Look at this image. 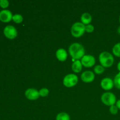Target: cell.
I'll list each match as a JSON object with an SVG mask.
<instances>
[{"mask_svg": "<svg viewBox=\"0 0 120 120\" xmlns=\"http://www.w3.org/2000/svg\"></svg>", "mask_w": 120, "mask_h": 120, "instance_id": "obj_27", "label": "cell"}, {"mask_svg": "<svg viewBox=\"0 0 120 120\" xmlns=\"http://www.w3.org/2000/svg\"><path fill=\"white\" fill-rule=\"evenodd\" d=\"M69 53L73 59H78L82 58L84 56L85 50L84 47L82 45L77 43H75L71 44L69 47Z\"/></svg>", "mask_w": 120, "mask_h": 120, "instance_id": "obj_1", "label": "cell"}, {"mask_svg": "<svg viewBox=\"0 0 120 120\" xmlns=\"http://www.w3.org/2000/svg\"><path fill=\"white\" fill-rule=\"evenodd\" d=\"M117 68H118V70H119L120 72V62L118 63V64H117Z\"/></svg>", "mask_w": 120, "mask_h": 120, "instance_id": "obj_25", "label": "cell"}, {"mask_svg": "<svg viewBox=\"0 0 120 120\" xmlns=\"http://www.w3.org/2000/svg\"><path fill=\"white\" fill-rule=\"evenodd\" d=\"M4 35L7 38L13 39L17 36V30L16 28L12 25H8L4 29Z\"/></svg>", "mask_w": 120, "mask_h": 120, "instance_id": "obj_6", "label": "cell"}, {"mask_svg": "<svg viewBox=\"0 0 120 120\" xmlns=\"http://www.w3.org/2000/svg\"><path fill=\"white\" fill-rule=\"evenodd\" d=\"M78 82V77L74 74H69L64 77L63 84L67 87L75 86Z\"/></svg>", "mask_w": 120, "mask_h": 120, "instance_id": "obj_5", "label": "cell"}, {"mask_svg": "<svg viewBox=\"0 0 120 120\" xmlns=\"http://www.w3.org/2000/svg\"><path fill=\"white\" fill-rule=\"evenodd\" d=\"M56 120H70V117L66 112H60L56 116Z\"/></svg>", "mask_w": 120, "mask_h": 120, "instance_id": "obj_15", "label": "cell"}, {"mask_svg": "<svg viewBox=\"0 0 120 120\" xmlns=\"http://www.w3.org/2000/svg\"><path fill=\"white\" fill-rule=\"evenodd\" d=\"M71 68L74 72L75 73H79L81 71L82 69V64L80 61L76 60L73 62L71 66Z\"/></svg>", "mask_w": 120, "mask_h": 120, "instance_id": "obj_14", "label": "cell"}, {"mask_svg": "<svg viewBox=\"0 0 120 120\" xmlns=\"http://www.w3.org/2000/svg\"><path fill=\"white\" fill-rule=\"evenodd\" d=\"M94 30V26L92 25H87L85 26V31H86L87 32L89 33H91L93 32Z\"/></svg>", "mask_w": 120, "mask_h": 120, "instance_id": "obj_23", "label": "cell"}, {"mask_svg": "<svg viewBox=\"0 0 120 120\" xmlns=\"http://www.w3.org/2000/svg\"><path fill=\"white\" fill-rule=\"evenodd\" d=\"M26 97L30 100H35L39 98L40 94L39 92L35 89H28L25 91Z\"/></svg>", "mask_w": 120, "mask_h": 120, "instance_id": "obj_8", "label": "cell"}, {"mask_svg": "<svg viewBox=\"0 0 120 120\" xmlns=\"http://www.w3.org/2000/svg\"><path fill=\"white\" fill-rule=\"evenodd\" d=\"M12 14L9 10L4 9L0 11V20L4 22H8L12 19Z\"/></svg>", "mask_w": 120, "mask_h": 120, "instance_id": "obj_9", "label": "cell"}, {"mask_svg": "<svg viewBox=\"0 0 120 120\" xmlns=\"http://www.w3.org/2000/svg\"><path fill=\"white\" fill-rule=\"evenodd\" d=\"M114 85V82L110 78H104L101 82V86L105 90H111Z\"/></svg>", "mask_w": 120, "mask_h": 120, "instance_id": "obj_10", "label": "cell"}, {"mask_svg": "<svg viewBox=\"0 0 120 120\" xmlns=\"http://www.w3.org/2000/svg\"><path fill=\"white\" fill-rule=\"evenodd\" d=\"M105 70V69L103 66H102L101 65H97L96 66H95L94 69V71L96 73V74H101L102 73H103Z\"/></svg>", "mask_w": 120, "mask_h": 120, "instance_id": "obj_19", "label": "cell"}, {"mask_svg": "<svg viewBox=\"0 0 120 120\" xmlns=\"http://www.w3.org/2000/svg\"><path fill=\"white\" fill-rule=\"evenodd\" d=\"M85 32V26L82 22H76L71 28V35L75 38H79L84 34Z\"/></svg>", "mask_w": 120, "mask_h": 120, "instance_id": "obj_3", "label": "cell"}, {"mask_svg": "<svg viewBox=\"0 0 120 120\" xmlns=\"http://www.w3.org/2000/svg\"><path fill=\"white\" fill-rule=\"evenodd\" d=\"M101 99L104 104L110 107L114 105L115 103H116V96L112 93H105L101 96Z\"/></svg>", "mask_w": 120, "mask_h": 120, "instance_id": "obj_4", "label": "cell"}, {"mask_svg": "<svg viewBox=\"0 0 120 120\" xmlns=\"http://www.w3.org/2000/svg\"><path fill=\"white\" fill-rule=\"evenodd\" d=\"M114 86L116 87V88L120 90V72L118 73L115 76L114 80Z\"/></svg>", "mask_w": 120, "mask_h": 120, "instance_id": "obj_17", "label": "cell"}, {"mask_svg": "<svg viewBox=\"0 0 120 120\" xmlns=\"http://www.w3.org/2000/svg\"><path fill=\"white\" fill-rule=\"evenodd\" d=\"M117 32H118V33L119 34H120V26L118 27V29H117Z\"/></svg>", "mask_w": 120, "mask_h": 120, "instance_id": "obj_26", "label": "cell"}, {"mask_svg": "<svg viewBox=\"0 0 120 120\" xmlns=\"http://www.w3.org/2000/svg\"><path fill=\"white\" fill-rule=\"evenodd\" d=\"M12 20L17 23H20L23 21V17L20 14H15L12 16Z\"/></svg>", "mask_w": 120, "mask_h": 120, "instance_id": "obj_18", "label": "cell"}, {"mask_svg": "<svg viewBox=\"0 0 120 120\" xmlns=\"http://www.w3.org/2000/svg\"><path fill=\"white\" fill-rule=\"evenodd\" d=\"M39 92L40 96H42V97H46V96H47L49 94V91L48 89H46V88H42V89L40 90Z\"/></svg>", "mask_w": 120, "mask_h": 120, "instance_id": "obj_20", "label": "cell"}, {"mask_svg": "<svg viewBox=\"0 0 120 120\" xmlns=\"http://www.w3.org/2000/svg\"><path fill=\"white\" fill-rule=\"evenodd\" d=\"M112 53L115 56L119 57H120V42L114 46L112 48Z\"/></svg>", "mask_w": 120, "mask_h": 120, "instance_id": "obj_16", "label": "cell"}, {"mask_svg": "<svg viewBox=\"0 0 120 120\" xmlns=\"http://www.w3.org/2000/svg\"><path fill=\"white\" fill-rule=\"evenodd\" d=\"M56 56L59 60L64 62L68 57V53L64 49H59L56 51Z\"/></svg>", "mask_w": 120, "mask_h": 120, "instance_id": "obj_12", "label": "cell"}, {"mask_svg": "<svg viewBox=\"0 0 120 120\" xmlns=\"http://www.w3.org/2000/svg\"><path fill=\"white\" fill-rule=\"evenodd\" d=\"M94 74L91 71H86L81 75V79L85 83L92 82L94 79Z\"/></svg>", "mask_w": 120, "mask_h": 120, "instance_id": "obj_11", "label": "cell"}, {"mask_svg": "<svg viewBox=\"0 0 120 120\" xmlns=\"http://www.w3.org/2000/svg\"><path fill=\"white\" fill-rule=\"evenodd\" d=\"M81 63L86 68H91L96 63V59L92 55H84L82 58Z\"/></svg>", "mask_w": 120, "mask_h": 120, "instance_id": "obj_7", "label": "cell"}, {"mask_svg": "<svg viewBox=\"0 0 120 120\" xmlns=\"http://www.w3.org/2000/svg\"><path fill=\"white\" fill-rule=\"evenodd\" d=\"M91 20H92V18H91V15L89 13H84L82 14L81 16L82 23L84 25H89V23L91 22Z\"/></svg>", "mask_w": 120, "mask_h": 120, "instance_id": "obj_13", "label": "cell"}, {"mask_svg": "<svg viewBox=\"0 0 120 120\" xmlns=\"http://www.w3.org/2000/svg\"><path fill=\"white\" fill-rule=\"evenodd\" d=\"M99 60L102 66L104 68H110L114 63V57L110 53L103 52L100 55Z\"/></svg>", "mask_w": 120, "mask_h": 120, "instance_id": "obj_2", "label": "cell"}, {"mask_svg": "<svg viewBox=\"0 0 120 120\" xmlns=\"http://www.w3.org/2000/svg\"><path fill=\"white\" fill-rule=\"evenodd\" d=\"M116 106L117 107V108H118V109L120 110V99L119 100L117 101V103H116Z\"/></svg>", "mask_w": 120, "mask_h": 120, "instance_id": "obj_24", "label": "cell"}, {"mask_svg": "<svg viewBox=\"0 0 120 120\" xmlns=\"http://www.w3.org/2000/svg\"><path fill=\"white\" fill-rule=\"evenodd\" d=\"M9 5V2L7 0H1L0 1V6L2 8H5Z\"/></svg>", "mask_w": 120, "mask_h": 120, "instance_id": "obj_22", "label": "cell"}, {"mask_svg": "<svg viewBox=\"0 0 120 120\" xmlns=\"http://www.w3.org/2000/svg\"><path fill=\"white\" fill-rule=\"evenodd\" d=\"M118 109L116 105H112L110 108V111L112 114H117V112H118Z\"/></svg>", "mask_w": 120, "mask_h": 120, "instance_id": "obj_21", "label": "cell"}]
</instances>
